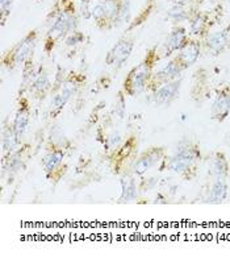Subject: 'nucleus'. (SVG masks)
<instances>
[{
    "instance_id": "nucleus-1",
    "label": "nucleus",
    "mask_w": 230,
    "mask_h": 257,
    "mask_svg": "<svg viewBox=\"0 0 230 257\" xmlns=\"http://www.w3.org/2000/svg\"><path fill=\"white\" fill-rule=\"evenodd\" d=\"M77 28V16L74 12L73 3L65 7L63 11L58 14L53 25L50 27L49 32L46 33V50H50L57 41H60L63 37H67Z\"/></svg>"
},
{
    "instance_id": "nucleus-2",
    "label": "nucleus",
    "mask_w": 230,
    "mask_h": 257,
    "mask_svg": "<svg viewBox=\"0 0 230 257\" xmlns=\"http://www.w3.org/2000/svg\"><path fill=\"white\" fill-rule=\"evenodd\" d=\"M37 39H39V35H37L36 31L29 32L18 45H15L8 52L7 56L4 57V65L10 67V69H14L15 66L24 64L25 61H28L32 54H33V52H35V48L37 45Z\"/></svg>"
},
{
    "instance_id": "nucleus-3",
    "label": "nucleus",
    "mask_w": 230,
    "mask_h": 257,
    "mask_svg": "<svg viewBox=\"0 0 230 257\" xmlns=\"http://www.w3.org/2000/svg\"><path fill=\"white\" fill-rule=\"evenodd\" d=\"M151 78V64L145 61L138 66L133 67L129 74L124 81V90L128 95H137L143 88L146 87Z\"/></svg>"
},
{
    "instance_id": "nucleus-4",
    "label": "nucleus",
    "mask_w": 230,
    "mask_h": 257,
    "mask_svg": "<svg viewBox=\"0 0 230 257\" xmlns=\"http://www.w3.org/2000/svg\"><path fill=\"white\" fill-rule=\"evenodd\" d=\"M133 49H134V40L129 39V37L120 39L115 45L112 46L105 57V64L111 67L119 69L129 60Z\"/></svg>"
},
{
    "instance_id": "nucleus-5",
    "label": "nucleus",
    "mask_w": 230,
    "mask_h": 257,
    "mask_svg": "<svg viewBox=\"0 0 230 257\" xmlns=\"http://www.w3.org/2000/svg\"><path fill=\"white\" fill-rule=\"evenodd\" d=\"M77 82L73 81V79L65 82L60 91L53 96L52 102H50V116L56 117L57 115H60L61 111L63 109V107L66 106V103L69 102L71 96L77 92Z\"/></svg>"
},
{
    "instance_id": "nucleus-6",
    "label": "nucleus",
    "mask_w": 230,
    "mask_h": 257,
    "mask_svg": "<svg viewBox=\"0 0 230 257\" xmlns=\"http://www.w3.org/2000/svg\"><path fill=\"white\" fill-rule=\"evenodd\" d=\"M162 157V149L160 148H151L147 152H145L140 159L137 160L133 165V173L136 176H143L154 166L157 165L158 161Z\"/></svg>"
},
{
    "instance_id": "nucleus-7",
    "label": "nucleus",
    "mask_w": 230,
    "mask_h": 257,
    "mask_svg": "<svg viewBox=\"0 0 230 257\" xmlns=\"http://www.w3.org/2000/svg\"><path fill=\"white\" fill-rule=\"evenodd\" d=\"M196 159V152L192 148H183L176 153V155L170 160V169L175 173H181L187 172L191 168L192 162L195 161Z\"/></svg>"
},
{
    "instance_id": "nucleus-8",
    "label": "nucleus",
    "mask_w": 230,
    "mask_h": 257,
    "mask_svg": "<svg viewBox=\"0 0 230 257\" xmlns=\"http://www.w3.org/2000/svg\"><path fill=\"white\" fill-rule=\"evenodd\" d=\"M181 81L180 79H175V81L167 82L164 85L160 86L158 90H155V94H154V102L157 103L158 106H166V104H170L172 100H174L179 94V90H180Z\"/></svg>"
},
{
    "instance_id": "nucleus-9",
    "label": "nucleus",
    "mask_w": 230,
    "mask_h": 257,
    "mask_svg": "<svg viewBox=\"0 0 230 257\" xmlns=\"http://www.w3.org/2000/svg\"><path fill=\"white\" fill-rule=\"evenodd\" d=\"M200 54V46L199 44L195 43V41H189V43H185V45L179 50V56L176 58V62L180 65L183 69L191 66L196 62V60L199 58Z\"/></svg>"
},
{
    "instance_id": "nucleus-10",
    "label": "nucleus",
    "mask_w": 230,
    "mask_h": 257,
    "mask_svg": "<svg viewBox=\"0 0 230 257\" xmlns=\"http://www.w3.org/2000/svg\"><path fill=\"white\" fill-rule=\"evenodd\" d=\"M29 119H31V108H29L28 100L27 99H21L20 107H19L16 116L14 119V124H12V128H14L15 132L20 138L25 134V131L28 128Z\"/></svg>"
},
{
    "instance_id": "nucleus-11",
    "label": "nucleus",
    "mask_w": 230,
    "mask_h": 257,
    "mask_svg": "<svg viewBox=\"0 0 230 257\" xmlns=\"http://www.w3.org/2000/svg\"><path fill=\"white\" fill-rule=\"evenodd\" d=\"M183 70V67L176 62V61H171L164 67H162L159 71H158L155 77H154V81L158 82L159 85H164L167 82L175 81L178 78L179 73Z\"/></svg>"
},
{
    "instance_id": "nucleus-12",
    "label": "nucleus",
    "mask_w": 230,
    "mask_h": 257,
    "mask_svg": "<svg viewBox=\"0 0 230 257\" xmlns=\"http://www.w3.org/2000/svg\"><path fill=\"white\" fill-rule=\"evenodd\" d=\"M230 112V95L226 92H220L212 106V117L222 121Z\"/></svg>"
},
{
    "instance_id": "nucleus-13",
    "label": "nucleus",
    "mask_w": 230,
    "mask_h": 257,
    "mask_svg": "<svg viewBox=\"0 0 230 257\" xmlns=\"http://www.w3.org/2000/svg\"><path fill=\"white\" fill-rule=\"evenodd\" d=\"M185 39H187L185 29L180 28V27L172 29V32L170 33L167 41H166V56L174 53L176 50H180L187 43Z\"/></svg>"
},
{
    "instance_id": "nucleus-14",
    "label": "nucleus",
    "mask_w": 230,
    "mask_h": 257,
    "mask_svg": "<svg viewBox=\"0 0 230 257\" xmlns=\"http://www.w3.org/2000/svg\"><path fill=\"white\" fill-rule=\"evenodd\" d=\"M63 159H65V152L61 149H54V151L49 152L42 160V166H44L46 176L49 177L50 174L56 172L57 168L62 164Z\"/></svg>"
},
{
    "instance_id": "nucleus-15",
    "label": "nucleus",
    "mask_w": 230,
    "mask_h": 257,
    "mask_svg": "<svg viewBox=\"0 0 230 257\" xmlns=\"http://www.w3.org/2000/svg\"><path fill=\"white\" fill-rule=\"evenodd\" d=\"M120 183H121V195H120L119 201L121 203L134 201L137 197V187L134 180L132 177H124L121 178Z\"/></svg>"
},
{
    "instance_id": "nucleus-16",
    "label": "nucleus",
    "mask_w": 230,
    "mask_h": 257,
    "mask_svg": "<svg viewBox=\"0 0 230 257\" xmlns=\"http://www.w3.org/2000/svg\"><path fill=\"white\" fill-rule=\"evenodd\" d=\"M226 195L227 186L226 182H225V177H216L212 189H210L209 202H212V203H221L222 201H225Z\"/></svg>"
},
{
    "instance_id": "nucleus-17",
    "label": "nucleus",
    "mask_w": 230,
    "mask_h": 257,
    "mask_svg": "<svg viewBox=\"0 0 230 257\" xmlns=\"http://www.w3.org/2000/svg\"><path fill=\"white\" fill-rule=\"evenodd\" d=\"M229 43V37H227L226 32L225 31H221V32H214L212 35L208 36L206 39V46L208 49H210L214 53H218L225 48Z\"/></svg>"
},
{
    "instance_id": "nucleus-18",
    "label": "nucleus",
    "mask_w": 230,
    "mask_h": 257,
    "mask_svg": "<svg viewBox=\"0 0 230 257\" xmlns=\"http://www.w3.org/2000/svg\"><path fill=\"white\" fill-rule=\"evenodd\" d=\"M20 143V136L15 132L14 128H8L4 131L3 135V151L4 153H11L14 149L18 148Z\"/></svg>"
},
{
    "instance_id": "nucleus-19",
    "label": "nucleus",
    "mask_w": 230,
    "mask_h": 257,
    "mask_svg": "<svg viewBox=\"0 0 230 257\" xmlns=\"http://www.w3.org/2000/svg\"><path fill=\"white\" fill-rule=\"evenodd\" d=\"M212 173L214 177H225L227 174V161L223 155H217L212 162Z\"/></svg>"
},
{
    "instance_id": "nucleus-20",
    "label": "nucleus",
    "mask_w": 230,
    "mask_h": 257,
    "mask_svg": "<svg viewBox=\"0 0 230 257\" xmlns=\"http://www.w3.org/2000/svg\"><path fill=\"white\" fill-rule=\"evenodd\" d=\"M50 87V79L49 77L46 74H40L39 77L36 78L35 81H33V83H32V91L33 92H37V94H40V92H45L48 91Z\"/></svg>"
},
{
    "instance_id": "nucleus-21",
    "label": "nucleus",
    "mask_w": 230,
    "mask_h": 257,
    "mask_svg": "<svg viewBox=\"0 0 230 257\" xmlns=\"http://www.w3.org/2000/svg\"><path fill=\"white\" fill-rule=\"evenodd\" d=\"M205 28V19L202 18L201 15H197L196 18L192 19L191 22V31L192 33H195V35H199L204 31Z\"/></svg>"
},
{
    "instance_id": "nucleus-22",
    "label": "nucleus",
    "mask_w": 230,
    "mask_h": 257,
    "mask_svg": "<svg viewBox=\"0 0 230 257\" xmlns=\"http://www.w3.org/2000/svg\"><path fill=\"white\" fill-rule=\"evenodd\" d=\"M168 16H170L172 20H175V22H183V20H185V19L188 18L187 12L183 10V6H175L174 8H171Z\"/></svg>"
},
{
    "instance_id": "nucleus-23",
    "label": "nucleus",
    "mask_w": 230,
    "mask_h": 257,
    "mask_svg": "<svg viewBox=\"0 0 230 257\" xmlns=\"http://www.w3.org/2000/svg\"><path fill=\"white\" fill-rule=\"evenodd\" d=\"M130 20V3L129 0H122L121 10H120L119 24L120 23H128Z\"/></svg>"
},
{
    "instance_id": "nucleus-24",
    "label": "nucleus",
    "mask_w": 230,
    "mask_h": 257,
    "mask_svg": "<svg viewBox=\"0 0 230 257\" xmlns=\"http://www.w3.org/2000/svg\"><path fill=\"white\" fill-rule=\"evenodd\" d=\"M121 143H122L121 135L116 132V134L111 135V136L107 139V141H105V147H107L108 151H116V149L119 148L120 145H121Z\"/></svg>"
},
{
    "instance_id": "nucleus-25",
    "label": "nucleus",
    "mask_w": 230,
    "mask_h": 257,
    "mask_svg": "<svg viewBox=\"0 0 230 257\" xmlns=\"http://www.w3.org/2000/svg\"><path fill=\"white\" fill-rule=\"evenodd\" d=\"M14 3L15 0H0V11H2V22H3V24L6 23L7 16H10Z\"/></svg>"
},
{
    "instance_id": "nucleus-26",
    "label": "nucleus",
    "mask_w": 230,
    "mask_h": 257,
    "mask_svg": "<svg viewBox=\"0 0 230 257\" xmlns=\"http://www.w3.org/2000/svg\"><path fill=\"white\" fill-rule=\"evenodd\" d=\"M83 40H84V36H82L80 33H78L74 31V32H71L70 35L66 37V45H69V46L77 45V44L82 43Z\"/></svg>"
},
{
    "instance_id": "nucleus-27",
    "label": "nucleus",
    "mask_w": 230,
    "mask_h": 257,
    "mask_svg": "<svg viewBox=\"0 0 230 257\" xmlns=\"http://www.w3.org/2000/svg\"><path fill=\"white\" fill-rule=\"evenodd\" d=\"M175 6H185V4H188L191 0H171Z\"/></svg>"
},
{
    "instance_id": "nucleus-28",
    "label": "nucleus",
    "mask_w": 230,
    "mask_h": 257,
    "mask_svg": "<svg viewBox=\"0 0 230 257\" xmlns=\"http://www.w3.org/2000/svg\"><path fill=\"white\" fill-rule=\"evenodd\" d=\"M225 32H226L227 37H229V40H230V24L227 25V28H226V31H225Z\"/></svg>"
},
{
    "instance_id": "nucleus-29",
    "label": "nucleus",
    "mask_w": 230,
    "mask_h": 257,
    "mask_svg": "<svg viewBox=\"0 0 230 257\" xmlns=\"http://www.w3.org/2000/svg\"><path fill=\"white\" fill-rule=\"evenodd\" d=\"M61 2H62V3H71L73 0H61Z\"/></svg>"
}]
</instances>
